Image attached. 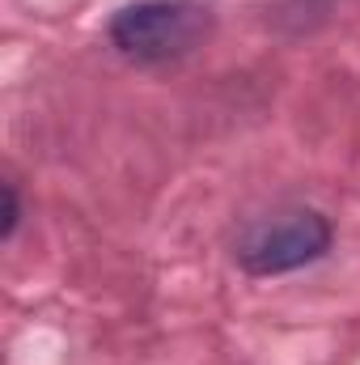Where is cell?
Returning <instances> with one entry per match:
<instances>
[{
	"instance_id": "obj_1",
	"label": "cell",
	"mask_w": 360,
	"mask_h": 365,
	"mask_svg": "<svg viewBox=\"0 0 360 365\" xmlns=\"http://www.w3.org/2000/svg\"><path fill=\"white\" fill-rule=\"evenodd\" d=\"M212 30V13L195 0H140L110 17V43L144 64L179 60Z\"/></svg>"
},
{
	"instance_id": "obj_2",
	"label": "cell",
	"mask_w": 360,
	"mask_h": 365,
	"mask_svg": "<svg viewBox=\"0 0 360 365\" xmlns=\"http://www.w3.org/2000/svg\"><path fill=\"white\" fill-rule=\"evenodd\" d=\"M327 247H331L327 217L309 212V208H297V212H280L263 225H255L238 247V264L250 276H280L322 259Z\"/></svg>"
},
{
	"instance_id": "obj_3",
	"label": "cell",
	"mask_w": 360,
	"mask_h": 365,
	"mask_svg": "<svg viewBox=\"0 0 360 365\" xmlns=\"http://www.w3.org/2000/svg\"><path fill=\"white\" fill-rule=\"evenodd\" d=\"M17 221H21V208H17V187H13V182H4V225H0L4 242L17 234Z\"/></svg>"
}]
</instances>
